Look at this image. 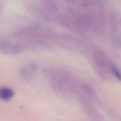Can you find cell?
<instances>
[{
	"label": "cell",
	"mask_w": 121,
	"mask_h": 121,
	"mask_svg": "<svg viewBox=\"0 0 121 121\" xmlns=\"http://www.w3.org/2000/svg\"><path fill=\"white\" fill-rule=\"evenodd\" d=\"M14 36L20 40L24 47H47L53 43L56 34L51 30L43 29L38 25H33L18 30Z\"/></svg>",
	"instance_id": "1"
},
{
	"label": "cell",
	"mask_w": 121,
	"mask_h": 121,
	"mask_svg": "<svg viewBox=\"0 0 121 121\" xmlns=\"http://www.w3.org/2000/svg\"><path fill=\"white\" fill-rule=\"evenodd\" d=\"M48 76L52 88L60 95H69L77 89L75 80L65 70L51 69L49 70Z\"/></svg>",
	"instance_id": "2"
},
{
	"label": "cell",
	"mask_w": 121,
	"mask_h": 121,
	"mask_svg": "<svg viewBox=\"0 0 121 121\" xmlns=\"http://www.w3.org/2000/svg\"><path fill=\"white\" fill-rule=\"evenodd\" d=\"M80 103L83 112L91 121H104L103 116L96 110L90 99L86 96H82L81 97Z\"/></svg>",
	"instance_id": "3"
},
{
	"label": "cell",
	"mask_w": 121,
	"mask_h": 121,
	"mask_svg": "<svg viewBox=\"0 0 121 121\" xmlns=\"http://www.w3.org/2000/svg\"><path fill=\"white\" fill-rule=\"evenodd\" d=\"M24 49L23 45L19 42H12L5 39H0V52L6 55L14 56L20 53Z\"/></svg>",
	"instance_id": "4"
},
{
	"label": "cell",
	"mask_w": 121,
	"mask_h": 121,
	"mask_svg": "<svg viewBox=\"0 0 121 121\" xmlns=\"http://www.w3.org/2000/svg\"><path fill=\"white\" fill-rule=\"evenodd\" d=\"M93 60L96 67L104 73H109L111 71L112 66L106 56L100 51H95L93 53Z\"/></svg>",
	"instance_id": "5"
},
{
	"label": "cell",
	"mask_w": 121,
	"mask_h": 121,
	"mask_svg": "<svg viewBox=\"0 0 121 121\" xmlns=\"http://www.w3.org/2000/svg\"><path fill=\"white\" fill-rule=\"evenodd\" d=\"M37 71V66L34 64H27L22 66L18 71L19 76L23 81H30Z\"/></svg>",
	"instance_id": "6"
},
{
	"label": "cell",
	"mask_w": 121,
	"mask_h": 121,
	"mask_svg": "<svg viewBox=\"0 0 121 121\" xmlns=\"http://www.w3.org/2000/svg\"><path fill=\"white\" fill-rule=\"evenodd\" d=\"M108 23L110 30L113 35L117 34L120 26V19L117 13L114 11H110L108 17Z\"/></svg>",
	"instance_id": "7"
},
{
	"label": "cell",
	"mask_w": 121,
	"mask_h": 121,
	"mask_svg": "<svg viewBox=\"0 0 121 121\" xmlns=\"http://www.w3.org/2000/svg\"><path fill=\"white\" fill-rule=\"evenodd\" d=\"M55 22L66 29H71L73 27V20L71 17L64 13H58L56 16Z\"/></svg>",
	"instance_id": "8"
},
{
	"label": "cell",
	"mask_w": 121,
	"mask_h": 121,
	"mask_svg": "<svg viewBox=\"0 0 121 121\" xmlns=\"http://www.w3.org/2000/svg\"><path fill=\"white\" fill-rule=\"evenodd\" d=\"M41 7L53 15L56 16L58 14L59 7L57 0H43Z\"/></svg>",
	"instance_id": "9"
},
{
	"label": "cell",
	"mask_w": 121,
	"mask_h": 121,
	"mask_svg": "<svg viewBox=\"0 0 121 121\" xmlns=\"http://www.w3.org/2000/svg\"><path fill=\"white\" fill-rule=\"evenodd\" d=\"M14 96V91L12 89L2 86L0 87V99L3 100H11Z\"/></svg>",
	"instance_id": "10"
},
{
	"label": "cell",
	"mask_w": 121,
	"mask_h": 121,
	"mask_svg": "<svg viewBox=\"0 0 121 121\" xmlns=\"http://www.w3.org/2000/svg\"><path fill=\"white\" fill-rule=\"evenodd\" d=\"M93 4V0H79V7L82 9H91Z\"/></svg>",
	"instance_id": "11"
},
{
	"label": "cell",
	"mask_w": 121,
	"mask_h": 121,
	"mask_svg": "<svg viewBox=\"0 0 121 121\" xmlns=\"http://www.w3.org/2000/svg\"><path fill=\"white\" fill-rule=\"evenodd\" d=\"M80 88L81 91L86 95H92L95 93L93 88L88 84H82L80 86Z\"/></svg>",
	"instance_id": "12"
},
{
	"label": "cell",
	"mask_w": 121,
	"mask_h": 121,
	"mask_svg": "<svg viewBox=\"0 0 121 121\" xmlns=\"http://www.w3.org/2000/svg\"><path fill=\"white\" fill-rule=\"evenodd\" d=\"M110 72L112 73L113 75H114L118 80L121 81V72H120L119 70H117L116 68L112 66V69H111V71H110Z\"/></svg>",
	"instance_id": "13"
},
{
	"label": "cell",
	"mask_w": 121,
	"mask_h": 121,
	"mask_svg": "<svg viewBox=\"0 0 121 121\" xmlns=\"http://www.w3.org/2000/svg\"><path fill=\"white\" fill-rule=\"evenodd\" d=\"M3 8H4V7H3V4L0 2V14L2 13V10H3Z\"/></svg>",
	"instance_id": "14"
}]
</instances>
